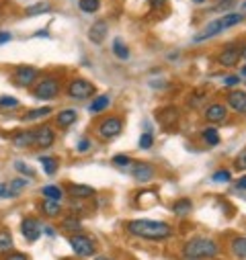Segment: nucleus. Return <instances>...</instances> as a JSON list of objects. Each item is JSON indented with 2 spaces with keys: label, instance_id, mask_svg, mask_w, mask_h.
Segmentation results:
<instances>
[{
  "label": "nucleus",
  "instance_id": "nucleus-1",
  "mask_svg": "<svg viewBox=\"0 0 246 260\" xmlns=\"http://www.w3.org/2000/svg\"><path fill=\"white\" fill-rule=\"evenodd\" d=\"M128 232L136 238L154 240V242L172 236V228L166 221H156V219H134L128 223Z\"/></svg>",
  "mask_w": 246,
  "mask_h": 260
},
{
  "label": "nucleus",
  "instance_id": "nucleus-2",
  "mask_svg": "<svg viewBox=\"0 0 246 260\" xmlns=\"http://www.w3.org/2000/svg\"><path fill=\"white\" fill-rule=\"evenodd\" d=\"M220 246L211 238H193L184 244L182 254L187 258H213L218 256Z\"/></svg>",
  "mask_w": 246,
  "mask_h": 260
},
{
  "label": "nucleus",
  "instance_id": "nucleus-3",
  "mask_svg": "<svg viewBox=\"0 0 246 260\" xmlns=\"http://www.w3.org/2000/svg\"><path fill=\"white\" fill-rule=\"evenodd\" d=\"M59 94V80L53 76H45L39 80V84L33 90V96L39 101H53Z\"/></svg>",
  "mask_w": 246,
  "mask_h": 260
},
{
  "label": "nucleus",
  "instance_id": "nucleus-4",
  "mask_svg": "<svg viewBox=\"0 0 246 260\" xmlns=\"http://www.w3.org/2000/svg\"><path fill=\"white\" fill-rule=\"evenodd\" d=\"M66 94L70 99H76V101H84V99H90L95 94V84L84 80V78H74L70 80L68 88H66Z\"/></svg>",
  "mask_w": 246,
  "mask_h": 260
},
{
  "label": "nucleus",
  "instance_id": "nucleus-5",
  "mask_svg": "<svg viewBox=\"0 0 246 260\" xmlns=\"http://www.w3.org/2000/svg\"><path fill=\"white\" fill-rule=\"evenodd\" d=\"M68 244H70V248L74 250V254H76V256H82V258L93 256V254L97 252V246H95L93 238H88V236H84V234H74V236H70Z\"/></svg>",
  "mask_w": 246,
  "mask_h": 260
},
{
  "label": "nucleus",
  "instance_id": "nucleus-6",
  "mask_svg": "<svg viewBox=\"0 0 246 260\" xmlns=\"http://www.w3.org/2000/svg\"><path fill=\"white\" fill-rule=\"evenodd\" d=\"M123 132V121L119 117H107L97 125V134L103 140H113Z\"/></svg>",
  "mask_w": 246,
  "mask_h": 260
},
{
  "label": "nucleus",
  "instance_id": "nucleus-7",
  "mask_svg": "<svg viewBox=\"0 0 246 260\" xmlns=\"http://www.w3.org/2000/svg\"><path fill=\"white\" fill-rule=\"evenodd\" d=\"M13 80H15L17 86L29 88V86L35 84V80H39V70L33 68V66H19L13 72Z\"/></svg>",
  "mask_w": 246,
  "mask_h": 260
},
{
  "label": "nucleus",
  "instance_id": "nucleus-8",
  "mask_svg": "<svg viewBox=\"0 0 246 260\" xmlns=\"http://www.w3.org/2000/svg\"><path fill=\"white\" fill-rule=\"evenodd\" d=\"M21 232H23V238L27 242H37L43 234V225L37 217H25L21 221Z\"/></svg>",
  "mask_w": 246,
  "mask_h": 260
},
{
  "label": "nucleus",
  "instance_id": "nucleus-9",
  "mask_svg": "<svg viewBox=\"0 0 246 260\" xmlns=\"http://www.w3.org/2000/svg\"><path fill=\"white\" fill-rule=\"evenodd\" d=\"M55 142V132L51 125H41L35 129V146L37 148H51Z\"/></svg>",
  "mask_w": 246,
  "mask_h": 260
},
{
  "label": "nucleus",
  "instance_id": "nucleus-10",
  "mask_svg": "<svg viewBox=\"0 0 246 260\" xmlns=\"http://www.w3.org/2000/svg\"><path fill=\"white\" fill-rule=\"evenodd\" d=\"M226 103H228V107L232 111H236V113L246 117V92L244 90H230L226 94Z\"/></svg>",
  "mask_w": 246,
  "mask_h": 260
},
{
  "label": "nucleus",
  "instance_id": "nucleus-11",
  "mask_svg": "<svg viewBox=\"0 0 246 260\" xmlns=\"http://www.w3.org/2000/svg\"><path fill=\"white\" fill-rule=\"evenodd\" d=\"M240 57H242V49L238 45H226V49L220 53L218 61L222 63V66H226V68H232V66H236V63H238Z\"/></svg>",
  "mask_w": 246,
  "mask_h": 260
},
{
  "label": "nucleus",
  "instance_id": "nucleus-12",
  "mask_svg": "<svg viewBox=\"0 0 246 260\" xmlns=\"http://www.w3.org/2000/svg\"><path fill=\"white\" fill-rule=\"evenodd\" d=\"M222 31H226V27H224V23H222V19H216V21H211L201 33H197L195 37H193V41L195 43H201V41H207V39H211V37H216V35H220Z\"/></svg>",
  "mask_w": 246,
  "mask_h": 260
},
{
  "label": "nucleus",
  "instance_id": "nucleus-13",
  "mask_svg": "<svg viewBox=\"0 0 246 260\" xmlns=\"http://www.w3.org/2000/svg\"><path fill=\"white\" fill-rule=\"evenodd\" d=\"M205 119L209 123H222L228 119V107L222 105V103H213L205 109Z\"/></svg>",
  "mask_w": 246,
  "mask_h": 260
},
{
  "label": "nucleus",
  "instance_id": "nucleus-14",
  "mask_svg": "<svg viewBox=\"0 0 246 260\" xmlns=\"http://www.w3.org/2000/svg\"><path fill=\"white\" fill-rule=\"evenodd\" d=\"M107 31H109L107 21H97V23H93L90 29H88V39H90L93 43L101 45V43L105 41V37H107Z\"/></svg>",
  "mask_w": 246,
  "mask_h": 260
},
{
  "label": "nucleus",
  "instance_id": "nucleus-15",
  "mask_svg": "<svg viewBox=\"0 0 246 260\" xmlns=\"http://www.w3.org/2000/svg\"><path fill=\"white\" fill-rule=\"evenodd\" d=\"M132 174H134V178L138 180V182H150L152 178H154V168L150 166V164H146V162H138L134 168H132Z\"/></svg>",
  "mask_w": 246,
  "mask_h": 260
},
{
  "label": "nucleus",
  "instance_id": "nucleus-16",
  "mask_svg": "<svg viewBox=\"0 0 246 260\" xmlns=\"http://www.w3.org/2000/svg\"><path fill=\"white\" fill-rule=\"evenodd\" d=\"M39 211H41L43 217H47V219H55V217L62 215V205H59L57 201L43 199V201L39 203Z\"/></svg>",
  "mask_w": 246,
  "mask_h": 260
},
{
  "label": "nucleus",
  "instance_id": "nucleus-17",
  "mask_svg": "<svg viewBox=\"0 0 246 260\" xmlns=\"http://www.w3.org/2000/svg\"><path fill=\"white\" fill-rule=\"evenodd\" d=\"M76 121H78V111H76V109H64V111H59L57 117H55V123H57V127H62V129L74 125Z\"/></svg>",
  "mask_w": 246,
  "mask_h": 260
},
{
  "label": "nucleus",
  "instance_id": "nucleus-18",
  "mask_svg": "<svg viewBox=\"0 0 246 260\" xmlns=\"http://www.w3.org/2000/svg\"><path fill=\"white\" fill-rule=\"evenodd\" d=\"M68 192L74 199H90V197H95L97 190L88 184H68Z\"/></svg>",
  "mask_w": 246,
  "mask_h": 260
},
{
  "label": "nucleus",
  "instance_id": "nucleus-19",
  "mask_svg": "<svg viewBox=\"0 0 246 260\" xmlns=\"http://www.w3.org/2000/svg\"><path fill=\"white\" fill-rule=\"evenodd\" d=\"M13 144L17 148H33L35 146V132H19L13 138Z\"/></svg>",
  "mask_w": 246,
  "mask_h": 260
},
{
  "label": "nucleus",
  "instance_id": "nucleus-20",
  "mask_svg": "<svg viewBox=\"0 0 246 260\" xmlns=\"http://www.w3.org/2000/svg\"><path fill=\"white\" fill-rule=\"evenodd\" d=\"M41 194L49 201H57L59 203L62 199H64V188L57 186V184H47V186L41 188Z\"/></svg>",
  "mask_w": 246,
  "mask_h": 260
},
{
  "label": "nucleus",
  "instance_id": "nucleus-21",
  "mask_svg": "<svg viewBox=\"0 0 246 260\" xmlns=\"http://www.w3.org/2000/svg\"><path fill=\"white\" fill-rule=\"evenodd\" d=\"M109 105H111V96H109V94L95 96V99L90 101V105H88V113H101V111H105Z\"/></svg>",
  "mask_w": 246,
  "mask_h": 260
},
{
  "label": "nucleus",
  "instance_id": "nucleus-22",
  "mask_svg": "<svg viewBox=\"0 0 246 260\" xmlns=\"http://www.w3.org/2000/svg\"><path fill=\"white\" fill-rule=\"evenodd\" d=\"M29 186V178H13L11 182H9V194L11 197H19V194L25 190Z\"/></svg>",
  "mask_w": 246,
  "mask_h": 260
},
{
  "label": "nucleus",
  "instance_id": "nucleus-23",
  "mask_svg": "<svg viewBox=\"0 0 246 260\" xmlns=\"http://www.w3.org/2000/svg\"><path fill=\"white\" fill-rule=\"evenodd\" d=\"M13 248H15V244H13L11 232L9 230H3V232H0V254H9Z\"/></svg>",
  "mask_w": 246,
  "mask_h": 260
},
{
  "label": "nucleus",
  "instance_id": "nucleus-24",
  "mask_svg": "<svg viewBox=\"0 0 246 260\" xmlns=\"http://www.w3.org/2000/svg\"><path fill=\"white\" fill-rule=\"evenodd\" d=\"M176 117H178L176 107H168V109H164V111L158 113V121H160L162 125H170V123H174Z\"/></svg>",
  "mask_w": 246,
  "mask_h": 260
},
{
  "label": "nucleus",
  "instance_id": "nucleus-25",
  "mask_svg": "<svg viewBox=\"0 0 246 260\" xmlns=\"http://www.w3.org/2000/svg\"><path fill=\"white\" fill-rule=\"evenodd\" d=\"M39 162H41V168L45 170V174H55L57 172V166H59V162H57V158H51V156H41L39 158Z\"/></svg>",
  "mask_w": 246,
  "mask_h": 260
},
{
  "label": "nucleus",
  "instance_id": "nucleus-26",
  "mask_svg": "<svg viewBox=\"0 0 246 260\" xmlns=\"http://www.w3.org/2000/svg\"><path fill=\"white\" fill-rule=\"evenodd\" d=\"M113 53H115L119 59H128V57H130V49H128L126 41H123L121 37H117V39L113 41Z\"/></svg>",
  "mask_w": 246,
  "mask_h": 260
},
{
  "label": "nucleus",
  "instance_id": "nucleus-27",
  "mask_svg": "<svg viewBox=\"0 0 246 260\" xmlns=\"http://www.w3.org/2000/svg\"><path fill=\"white\" fill-rule=\"evenodd\" d=\"M47 11H51L49 3H37V5H31L25 9V17H37V15H43Z\"/></svg>",
  "mask_w": 246,
  "mask_h": 260
},
{
  "label": "nucleus",
  "instance_id": "nucleus-28",
  "mask_svg": "<svg viewBox=\"0 0 246 260\" xmlns=\"http://www.w3.org/2000/svg\"><path fill=\"white\" fill-rule=\"evenodd\" d=\"M191 209H193V203H191L189 199H178V201L172 203V211H174L176 215H187Z\"/></svg>",
  "mask_w": 246,
  "mask_h": 260
},
{
  "label": "nucleus",
  "instance_id": "nucleus-29",
  "mask_svg": "<svg viewBox=\"0 0 246 260\" xmlns=\"http://www.w3.org/2000/svg\"><path fill=\"white\" fill-rule=\"evenodd\" d=\"M232 252H234V256L246 260V238H234L232 240Z\"/></svg>",
  "mask_w": 246,
  "mask_h": 260
},
{
  "label": "nucleus",
  "instance_id": "nucleus-30",
  "mask_svg": "<svg viewBox=\"0 0 246 260\" xmlns=\"http://www.w3.org/2000/svg\"><path fill=\"white\" fill-rule=\"evenodd\" d=\"M51 113V107H41V109H33V111H29L25 117H23V121H35V119H41V117H47Z\"/></svg>",
  "mask_w": 246,
  "mask_h": 260
},
{
  "label": "nucleus",
  "instance_id": "nucleus-31",
  "mask_svg": "<svg viewBox=\"0 0 246 260\" xmlns=\"http://www.w3.org/2000/svg\"><path fill=\"white\" fill-rule=\"evenodd\" d=\"M203 140L209 144V146H218L220 144V134L216 127H205L203 129Z\"/></svg>",
  "mask_w": 246,
  "mask_h": 260
},
{
  "label": "nucleus",
  "instance_id": "nucleus-32",
  "mask_svg": "<svg viewBox=\"0 0 246 260\" xmlns=\"http://www.w3.org/2000/svg\"><path fill=\"white\" fill-rule=\"evenodd\" d=\"M78 7H80L82 13H88L90 15V13H97L101 9V0H80Z\"/></svg>",
  "mask_w": 246,
  "mask_h": 260
},
{
  "label": "nucleus",
  "instance_id": "nucleus-33",
  "mask_svg": "<svg viewBox=\"0 0 246 260\" xmlns=\"http://www.w3.org/2000/svg\"><path fill=\"white\" fill-rule=\"evenodd\" d=\"M62 230H66V232H80L82 230V223L76 217H66L64 221H62Z\"/></svg>",
  "mask_w": 246,
  "mask_h": 260
},
{
  "label": "nucleus",
  "instance_id": "nucleus-34",
  "mask_svg": "<svg viewBox=\"0 0 246 260\" xmlns=\"http://www.w3.org/2000/svg\"><path fill=\"white\" fill-rule=\"evenodd\" d=\"M113 166H117V168H130L132 166V158L130 156H126V154H117V156H113Z\"/></svg>",
  "mask_w": 246,
  "mask_h": 260
},
{
  "label": "nucleus",
  "instance_id": "nucleus-35",
  "mask_svg": "<svg viewBox=\"0 0 246 260\" xmlns=\"http://www.w3.org/2000/svg\"><path fill=\"white\" fill-rule=\"evenodd\" d=\"M15 170L21 172V174L27 176V178H33V176H35V170H33L29 164H25L23 160H17V162H15Z\"/></svg>",
  "mask_w": 246,
  "mask_h": 260
},
{
  "label": "nucleus",
  "instance_id": "nucleus-36",
  "mask_svg": "<svg viewBox=\"0 0 246 260\" xmlns=\"http://www.w3.org/2000/svg\"><path fill=\"white\" fill-rule=\"evenodd\" d=\"M138 144H140V148H142V150H150V148L154 146V138H152V134H150V132L142 134V136H140V142H138Z\"/></svg>",
  "mask_w": 246,
  "mask_h": 260
},
{
  "label": "nucleus",
  "instance_id": "nucleus-37",
  "mask_svg": "<svg viewBox=\"0 0 246 260\" xmlns=\"http://www.w3.org/2000/svg\"><path fill=\"white\" fill-rule=\"evenodd\" d=\"M211 180L213 182H230L232 180V172L230 170H218V172H213Z\"/></svg>",
  "mask_w": 246,
  "mask_h": 260
},
{
  "label": "nucleus",
  "instance_id": "nucleus-38",
  "mask_svg": "<svg viewBox=\"0 0 246 260\" xmlns=\"http://www.w3.org/2000/svg\"><path fill=\"white\" fill-rule=\"evenodd\" d=\"M19 107V101L15 96H0V109H15Z\"/></svg>",
  "mask_w": 246,
  "mask_h": 260
},
{
  "label": "nucleus",
  "instance_id": "nucleus-39",
  "mask_svg": "<svg viewBox=\"0 0 246 260\" xmlns=\"http://www.w3.org/2000/svg\"><path fill=\"white\" fill-rule=\"evenodd\" d=\"M236 170H246V148L236 156V162H234Z\"/></svg>",
  "mask_w": 246,
  "mask_h": 260
},
{
  "label": "nucleus",
  "instance_id": "nucleus-40",
  "mask_svg": "<svg viewBox=\"0 0 246 260\" xmlns=\"http://www.w3.org/2000/svg\"><path fill=\"white\" fill-rule=\"evenodd\" d=\"M90 146H93V142H90L88 138H82V140L78 142V148H76V150H78L80 154H84V152H88V150H90Z\"/></svg>",
  "mask_w": 246,
  "mask_h": 260
},
{
  "label": "nucleus",
  "instance_id": "nucleus-41",
  "mask_svg": "<svg viewBox=\"0 0 246 260\" xmlns=\"http://www.w3.org/2000/svg\"><path fill=\"white\" fill-rule=\"evenodd\" d=\"M7 260H29V256L23 254V252H11V254L7 256Z\"/></svg>",
  "mask_w": 246,
  "mask_h": 260
},
{
  "label": "nucleus",
  "instance_id": "nucleus-42",
  "mask_svg": "<svg viewBox=\"0 0 246 260\" xmlns=\"http://www.w3.org/2000/svg\"><path fill=\"white\" fill-rule=\"evenodd\" d=\"M9 182H0V199H9Z\"/></svg>",
  "mask_w": 246,
  "mask_h": 260
},
{
  "label": "nucleus",
  "instance_id": "nucleus-43",
  "mask_svg": "<svg viewBox=\"0 0 246 260\" xmlns=\"http://www.w3.org/2000/svg\"><path fill=\"white\" fill-rule=\"evenodd\" d=\"M224 84H226V86H238V84H240V76H236V74H234V76H228V78L224 80Z\"/></svg>",
  "mask_w": 246,
  "mask_h": 260
},
{
  "label": "nucleus",
  "instance_id": "nucleus-44",
  "mask_svg": "<svg viewBox=\"0 0 246 260\" xmlns=\"http://www.w3.org/2000/svg\"><path fill=\"white\" fill-rule=\"evenodd\" d=\"M236 3V0H220V5H218V11H226V9H230L232 5Z\"/></svg>",
  "mask_w": 246,
  "mask_h": 260
},
{
  "label": "nucleus",
  "instance_id": "nucleus-45",
  "mask_svg": "<svg viewBox=\"0 0 246 260\" xmlns=\"http://www.w3.org/2000/svg\"><path fill=\"white\" fill-rule=\"evenodd\" d=\"M11 39H13V37H11V33H7V31H5V33H0V45L7 43V41H11Z\"/></svg>",
  "mask_w": 246,
  "mask_h": 260
},
{
  "label": "nucleus",
  "instance_id": "nucleus-46",
  "mask_svg": "<svg viewBox=\"0 0 246 260\" xmlns=\"http://www.w3.org/2000/svg\"><path fill=\"white\" fill-rule=\"evenodd\" d=\"M236 188H240V190H246V176H242V178L238 180V184H236Z\"/></svg>",
  "mask_w": 246,
  "mask_h": 260
},
{
  "label": "nucleus",
  "instance_id": "nucleus-47",
  "mask_svg": "<svg viewBox=\"0 0 246 260\" xmlns=\"http://www.w3.org/2000/svg\"><path fill=\"white\" fill-rule=\"evenodd\" d=\"M95 260H113V258H109V256H97Z\"/></svg>",
  "mask_w": 246,
  "mask_h": 260
},
{
  "label": "nucleus",
  "instance_id": "nucleus-48",
  "mask_svg": "<svg viewBox=\"0 0 246 260\" xmlns=\"http://www.w3.org/2000/svg\"><path fill=\"white\" fill-rule=\"evenodd\" d=\"M193 3H195V5H203V3H205V0H193Z\"/></svg>",
  "mask_w": 246,
  "mask_h": 260
},
{
  "label": "nucleus",
  "instance_id": "nucleus-49",
  "mask_svg": "<svg viewBox=\"0 0 246 260\" xmlns=\"http://www.w3.org/2000/svg\"><path fill=\"white\" fill-rule=\"evenodd\" d=\"M242 76H246V63H244V68H242Z\"/></svg>",
  "mask_w": 246,
  "mask_h": 260
},
{
  "label": "nucleus",
  "instance_id": "nucleus-50",
  "mask_svg": "<svg viewBox=\"0 0 246 260\" xmlns=\"http://www.w3.org/2000/svg\"><path fill=\"white\" fill-rule=\"evenodd\" d=\"M242 11H246V0H244V3H242Z\"/></svg>",
  "mask_w": 246,
  "mask_h": 260
},
{
  "label": "nucleus",
  "instance_id": "nucleus-51",
  "mask_svg": "<svg viewBox=\"0 0 246 260\" xmlns=\"http://www.w3.org/2000/svg\"><path fill=\"white\" fill-rule=\"evenodd\" d=\"M154 3H158V5H160V3H164V0H154Z\"/></svg>",
  "mask_w": 246,
  "mask_h": 260
},
{
  "label": "nucleus",
  "instance_id": "nucleus-52",
  "mask_svg": "<svg viewBox=\"0 0 246 260\" xmlns=\"http://www.w3.org/2000/svg\"><path fill=\"white\" fill-rule=\"evenodd\" d=\"M242 55H244V57H246V49H244V51H242Z\"/></svg>",
  "mask_w": 246,
  "mask_h": 260
}]
</instances>
